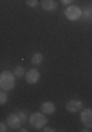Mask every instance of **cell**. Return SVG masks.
Returning a JSON list of instances; mask_svg holds the SVG:
<instances>
[{
	"mask_svg": "<svg viewBox=\"0 0 92 132\" xmlns=\"http://www.w3.org/2000/svg\"><path fill=\"white\" fill-rule=\"evenodd\" d=\"M31 60H32L34 65H40V63L42 62V54L41 53H34L32 57H31Z\"/></svg>",
	"mask_w": 92,
	"mask_h": 132,
	"instance_id": "obj_10",
	"label": "cell"
},
{
	"mask_svg": "<svg viewBox=\"0 0 92 132\" xmlns=\"http://www.w3.org/2000/svg\"><path fill=\"white\" fill-rule=\"evenodd\" d=\"M25 72H23V68L22 66H16L15 68V76H22Z\"/></svg>",
	"mask_w": 92,
	"mask_h": 132,
	"instance_id": "obj_11",
	"label": "cell"
},
{
	"mask_svg": "<svg viewBox=\"0 0 92 132\" xmlns=\"http://www.w3.org/2000/svg\"><path fill=\"white\" fill-rule=\"evenodd\" d=\"M44 131H45V132H51V131H54V129H53V128H44Z\"/></svg>",
	"mask_w": 92,
	"mask_h": 132,
	"instance_id": "obj_18",
	"label": "cell"
},
{
	"mask_svg": "<svg viewBox=\"0 0 92 132\" xmlns=\"http://www.w3.org/2000/svg\"><path fill=\"white\" fill-rule=\"evenodd\" d=\"M41 110L44 114H53L56 112V106L51 101H45V103L41 104Z\"/></svg>",
	"mask_w": 92,
	"mask_h": 132,
	"instance_id": "obj_8",
	"label": "cell"
},
{
	"mask_svg": "<svg viewBox=\"0 0 92 132\" xmlns=\"http://www.w3.org/2000/svg\"><path fill=\"white\" fill-rule=\"evenodd\" d=\"M42 9L47 10V12H51V10L57 9V5H56L54 0H42Z\"/></svg>",
	"mask_w": 92,
	"mask_h": 132,
	"instance_id": "obj_9",
	"label": "cell"
},
{
	"mask_svg": "<svg viewBox=\"0 0 92 132\" xmlns=\"http://www.w3.org/2000/svg\"><path fill=\"white\" fill-rule=\"evenodd\" d=\"M6 101H7V94H6L5 90H3L2 93H0V103H2V104H5Z\"/></svg>",
	"mask_w": 92,
	"mask_h": 132,
	"instance_id": "obj_12",
	"label": "cell"
},
{
	"mask_svg": "<svg viewBox=\"0 0 92 132\" xmlns=\"http://www.w3.org/2000/svg\"><path fill=\"white\" fill-rule=\"evenodd\" d=\"M0 131H2V132H6V131H7V128H6V123H5V122L0 123Z\"/></svg>",
	"mask_w": 92,
	"mask_h": 132,
	"instance_id": "obj_14",
	"label": "cell"
},
{
	"mask_svg": "<svg viewBox=\"0 0 92 132\" xmlns=\"http://www.w3.org/2000/svg\"><path fill=\"white\" fill-rule=\"evenodd\" d=\"M66 109L69 110L70 113H76L79 110H82V101H79V100H70L66 104Z\"/></svg>",
	"mask_w": 92,
	"mask_h": 132,
	"instance_id": "obj_6",
	"label": "cell"
},
{
	"mask_svg": "<svg viewBox=\"0 0 92 132\" xmlns=\"http://www.w3.org/2000/svg\"><path fill=\"white\" fill-rule=\"evenodd\" d=\"M7 123H9V128H12V129H19L21 123H22V119L19 118V114L12 113L7 116Z\"/></svg>",
	"mask_w": 92,
	"mask_h": 132,
	"instance_id": "obj_5",
	"label": "cell"
},
{
	"mask_svg": "<svg viewBox=\"0 0 92 132\" xmlns=\"http://www.w3.org/2000/svg\"><path fill=\"white\" fill-rule=\"evenodd\" d=\"M72 2H73V0H61V3H63V5H70Z\"/></svg>",
	"mask_w": 92,
	"mask_h": 132,
	"instance_id": "obj_16",
	"label": "cell"
},
{
	"mask_svg": "<svg viewBox=\"0 0 92 132\" xmlns=\"http://www.w3.org/2000/svg\"><path fill=\"white\" fill-rule=\"evenodd\" d=\"M19 118H21V119H22V122H23V120H25V119H26V118H25V113H23V112H19Z\"/></svg>",
	"mask_w": 92,
	"mask_h": 132,
	"instance_id": "obj_15",
	"label": "cell"
},
{
	"mask_svg": "<svg viewBox=\"0 0 92 132\" xmlns=\"http://www.w3.org/2000/svg\"><path fill=\"white\" fill-rule=\"evenodd\" d=\"M29 123L32 125L34 128H44L47 123V118L44 116V113H40V112H37V113H32L31 116H29Z\"/></svg>",
	"mask_w": 92,
	"mask_h": 132,
	"instance_id": "obj_2",
	"label": "cell"
},
{
	"mask_svg": "<svg viewBox=\"0 0 92 132\" xmlns=\"http://www.w3.org/2000/svg\"><path fill=\"white\" fill-rule=\"evenodd\" d=\"M40 79V72L37 69H31L26 72V82L28 84H37Z\"/></svg>",
	"mask_w": 92,
	"mask_h": 132,
	"instance_id": "obj_7",
	"label": "cell"
},
{
	"mask_svg": "<svg viewBox=\"0 0 92 132\" xmlns=\"http://www.w3.org/2000/svg\"><path fill=\"white\" fill-rule=\"evenodd\" d=\"M0 87L5 91L12 90L15 87V73H12L9 71L2 72V75H0Z\"/></svg>",
	"mask_w": 92,
	"mask_h": 132,
	"instance_id": "obj_1",
	"label": "cell"
},
{
	"mask_svg": "<svg viewBox=\"0 0 92 132\" xmlns=\"http://www.w3.org/2000/svg\"><path fill=\"white\" fill-rule=\"evenodd\" d=\"M83 16H85V18H89V10H85V13H83Z\"/></svg>",
	"mask_w": 92,
	"mask_h": 132,
	"instance_id": "obj_17",
	"label": "cell"
},
{
	"mask_svg": "<svg viewBox=\"0 0 92 132\" xmlns=\"http://www.w3.org/2000/svg\"><path fill=\"white\" fill-rule=\"evenodd\" d=\"M80 120H82V123L86 128H92V110L91 109H85V110H82Z\"/></svg>",
	"mask_w": 92,
	"mask_h": 132,
	"instance_id": "obj_4",
	"label": "cell"
},
{
	"mask_svg": "<svg viewBox=\"0 0 92 132\" xmlns=\"http://www.w3.org/2000/svg\"><path fill=\"white\" fill-rule=\"evenodd\" d=\"M37 0H26V5L28 6H37Z\"/></svg>",
	"mask_w": 92,
	"mask_h": 132,
	"instance_id": "obj_13",
	"label": "cell"
},
{
	"mask_svg": "<svg viewBox=\"0 0 92 132\" xmlns=\"http://www.w3.org/2000/svg\"><path fill=\"white\" fill-rule=\"evenodd\" d=\"M65 15L66 18L70 19V21H76V19H79L80 16H82V10L79 9L78 6H67L65 10Z\"/></svg>",
	"mask_w": 92,
	"mask_h": 132,
	"instance_id": "obj_3",
	"label": "cell"
}]
</instances>
